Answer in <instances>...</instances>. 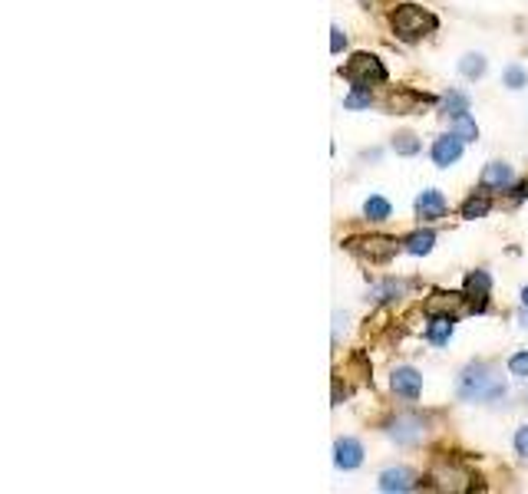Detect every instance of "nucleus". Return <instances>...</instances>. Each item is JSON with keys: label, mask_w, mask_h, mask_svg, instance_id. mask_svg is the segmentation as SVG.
<instances>
[{"label": "nucleus", "mask_w": 528, "mask_h": 494, "mask_svg": "<svg viewBox=\"0 0 528 494\" xmlns=\"http://www.w3.org/2000/svg\"><path fill=\"white\" fill-rule=\"evenodd\" d=\"M456 392L466 402H492L505 396V382H502V376H496V370H492L489 362H469L459 372Z\"/></svg>", "instance_id": "1"}, {"label": "nucleus", "mask_w": 528, "mask_h": 494, "mask_svg": "<svg viewBox=\"0 0 528 494\" xmlns=\"http://www.w3.org/2000/svg\"><path fill=\"white\" fill-rule=\"evenodd\" d=\"M344 77L354 83V89H370V86L386 83L390 73H386V67L374 57V53H354V57L347 59Z\"/></svg>", "instance_id": "2"}, {"label": "nucleus", "mask_w": 528, "mask_h": 494, "mask_svg": "<svg viewBox=\"0 0 528 494\" xmlns=\"http://www.w3.org/2000/svg\"><path fill=\"white\" fill-rule=\"evenodd\" d=\"M390 27H394L403 40H416V37H422L426 30H436V17L426 14L422 7H416V4H400V7L390 14Z\"/></svg>", "instance_id": "3"}, {"label": "nucleus", "mask_w": 528, "mask_h": 494, "mask_svg": "<svg viewBox=\"0 0 528 494\" xmlns=\"http://www.w3.org/2000/svg\"><path fill=\"white\" fill-rule=\"evenodd\" d=\"M390 438H394L396 445H420L422 435H426V425H422V418L416 416H396L394 422H390Z\"/></svg>", "instance_id": "4"}, {"label": "nucleus", "mask_w": 528, "mask_h": 494, "mask_svg": "<svg viewBox=\"0 0 528 494\" xmlns=\"http://www.w3.org/2000/svg\"><path fill=\"white\" fill-rule=\"evenodd\" d=\"M347 247L360 257H370L374 264H384V261H390L396 254V241L390 238H354L347 241Z\"/></svg>", "instance_id": "5"}, {"label": "nucleus", "mask_w": 528, "mask_h": 494, "mask_svg": "<svg viewBox=\"0 0 528 494\" xmlns=\"http://www.w3.org/2000/svg\"><path fill=\"white\" fill-rule=\"evenodd\" d=\"M334 465L340 471H354V468L364 465V445L357 438H337L334 445Z\"/></svg>", "instance_id": "6"}, {"label": "nucleus", "mask_w": 528, "mask_h": 494, "mask_svg": "<svg viewBox=\"0 0 528 494\" xmlns=\"http://www.w3.org/2000/svg\"><path fill=\"white\" fill-rule=\"evenodd\" d=\"M492 277L486 270H476V274L466 277V297H469V310L472 314H482L486 310V297H489Z\"/></svg>", "instance_id": "7"}, {"label": "nucleus", "mask_w": 528, "mask_h": 494, "mask_svg": "<svg viewBox=\"0 0 528 494\" xmlns=\"http://www.w3.org/2000/svg\"><path fill=\"white\" fill-rule=\"evenodd\" d=\"M459 159H462V139L456 133L440 135V139L432 142V162L440 165V169H449V165L459 162Z\"/></svg>", "instance_id": "8"}, {"label": "nucleus", "mask_w": 528, "mask_h": 494, "mask_svg": "<svg viewBox=\"0 0 528 494\" xmlns=\"http://www.w3.org/2000/svg\"><path fill=\"white\" fill-rule=\"evenodd\" d=\"M394 392L396 396H403V399H420V389H422V376L413 370V366H400L394 372Z\"/></svg>", "instance_id": "9"}, {"label": "nucleus", "mask_w": 528, "mask_h": 494, "mask_svg": "<svg viewBox=\"0 0 528 494\" xmlns=\"http://www.w3.org/2000/svg\"><path fill=\"white\" fill-rule=\"evenodd\" d=\"M416 488V475L410 468H386L384 475H380V491L386 494H403V491H413Z\"/></svg>", "instance_id": "10"}, {"label": "nucleus", "mask_w": 528, "mask_h": 494, "mask_svg": "<svg viewBox=\"0 0 528 494\" xmlns=\"http://www.w3.org/2000/svg\"><path fill=\"white\" fill-rule=\"evenodd\" d=\"M416 215H420V221L446 218V198H442V191H436V188L422 191L420 198H416Z\"/></svg>", "instance_id": "11"}, {"label": "nucleus", "mask_w": 528, "mask_h": 494, "mask_svg": "<svg viewBox=\"0 0 528 494\" xmlns=\"http://www.w3.org/2000/svg\"><path fill=\"white\" fill-rule=\"evenodd\" d=\"M466 300H469L466 294H452V290H432L426 310H430V314H449L452 316V310H459Z\"/></svg>", "instance_id": "12"}, {"label": "nucleus", "mask_w": 528, "mask_h": 494, "mask_svg": "<svg viewBox=\"0 0 528 494\" xmlns=\"http://www.w3.org/2000/svg\"><path fill=\"white\" fill-rule=\"evenodd\" d=\"M452 330H456V316H449V314H432L430 326H426V340L436 343V346H442V343H449Z\"/></svg>", "instance_id": "13"}, {"label": "nucleus", "mask_w": 528, "mask_h": 494, "mask_svg": "<svg viewBox=\"0 0 528 494\" xmlns=\"http://www.w3.org/2000/svg\"><path fill=\"white\" fill-rule=\"evenodd\" d=\"M512 181V169L505 162H489L482 171V188H505Z\"/></svg>", "instance_id": "14"}, {"label": "nucleus", "mask_w": 528, "mask_h": 494, "mask_svg": "<svg viewBox=\"0 0 528 494\" xmlns=\"http://www.w3.org/2000/svg\"><path fill=\"white\" fill-rule=\"evenodd\" d=\"M492 208V201L486 191H479V195H469V198L462 201V218H486Z\"/></svg>", "instance_id": "15"}, {"label": "nucleus", "mask_w": 528, "mask_h": 494, "mask_svg": "<svg viewBox=\"0 0 528 494\" xmlns=\"http://www.w3.org/2000/svg\"><path fill=\"white\" fill-rule=\"evenodd\" d=\"M432 244H436V234L432 231H416V234H410V238L403 241V247L410 251V254H430L432 251Z\"/></svg>", "instance_id": "16"}, {"label": "nucleus", "mask_w": 528, "mask_h": 494, "mask_svg": "<svg viewBox=\"0 0 528 494\" xmlns=\"http://www.w3.org/2000/svg\"><path fill=\"white\" fill-rule=\"evenodd\" d=\"M459 73L466 79H479L482 73H486V57H482V53H466V57L459 59Z\"/></svg>", "instance_id": "17"}, {"label": "nucleus", "mask_w": 528, "mask_h": 494, "mask_svg": "<svg viewBox=\"0 0 528 494\" xmlns=\"http://www.w3.org/2000/svg\"><path fill=\"white\" fill-rule=\"evenodd\" d=\"M403 290H406L403 280H384V284H376L374 290H370V300L384 304V300H394V297H400Z\"/></svg>", "instance_id": "18"}, {"label": "nucleus", "mask_w": 528, "mask_h": 494, "mask_svg": "<svg viewBox=\"0 0 528 494\" xmlns=\"http://www.w3.org/2000/svg\"><path fill=\"white\" fill-rule=\"evenodd\" d=\"M442 109H446L452 119L462 113H469V96L459 93V89H452V93H446V99H442Z\"/></svg>", "instance_id": "19"}, {"label": "nucleus", "mask_w": 528, "mask_h": 494, "mask_svg": "<svg viewBox=\"0 0 528 494\" xmlns=\"http://www.w3.org/2000/svg\"><path fill=\"white\" fill-rule=\"evenodd\" d=\"M390 211H394V208H390V201L380 198V195L366 198V205H364V215L370 221H386V218H390Z\"/></svg>", "instance_id": "20"}, {"label": "nucleus", "mask_w": 528, "mask_h": 494, "mask_svg": "<svg viewBox=\"0 0 528 494\" xmlns=\"http://www.w3.org/2000/svg\"><path fill=\"white\" fill-rule=\"evenodd\" d=\"M456 135H459L462 142H476V139H479V125L472 123L469 113L456 115Z\"/></svg>", "instance_id": "21"}, {"label": "nucleus", "mask_w": 528, "mask_h": 494, "mask_svg": "<svg viewBox=\"0 0 528 494\" xmlns=\"http://www.w3.org/2000/svg\"><path fill=\"white\" fill-rule=\"evenodd\" d=\"M394 152L396 155H416V152H420V142H416V135H410V133L396 135V139H394Z\"/></svg>", "instance_id": "22"}, {"label": "nucleus", "mask_w": 528, "mask_h": 494, "mask_svg": "<svg viewBox=\"0 0 528 494\" xmlns=\"http://www.w3.org/2000/svg\"><path fill=\"white\" fill-rule=\"evenodd\" d=\"M502 83L509 86V89H522V86H528V73L522 67H509L502 73Z\"/></svg>", "instance_id": "23"}, {"label": "nucleus", "mask_w": 528, "mask_h": 494, "mask_svg": "<svg viewBox=\"0 0 528 494\" xmlns=\"http://www.w3.org/2000/svg\"><path fill=\"white\" fill-rule=\"evenodd\" d=\"M509 372H512V376H519V380H528V350L512 356V360H509Z\"/></svg>", "instance_id": "24"}, {"label": "nucleus", "mask_w": 528, "mask_h": 494, "mask_svg": "<svg viewBox=\"0 0 528 494\" xmlns=\"http://www.w3.org/2000/svg\"><path fill=\"white\" fill-rule=\"evenodd\" d=\"M370 103H374V99H370V96H364V93H350V96L344 99L347 109H366Z\"/></svg>", "instance_id": "25"}, {"label": "nucleus", "mask_w": 528, "mask_h": 494, "mask_svg": "<svg viewBox=\"0 0 528 494\" xmlns=\"http://www.w3.org/2000/svg\"><path fill=\"white\" fill-rule=\"evenodd\" d=\"M515 452H519L522 458H528V425H522L519 432H515Z\"/></svg>", "instance_id": "26"}, {"label": "nucleus", "mask_w": 528, "mask_h": 494, "mask_svg": "<svg viewBox=\"0 0 528 494\" xmlns=\"http://www.w3.org/2000/svg\"><path fill=\"white\" fill-rule=\"evenodd\" d=\"M330 33H334V37H330V50H334V53H340V50H344V43H347L344 30L334 27V30H330Z\"/></svg>", "instance_id": "27"}, {"label": "nucleus", "mask_w": 528, "mask_h": 494, "mask_svg": "<svg viewBox=\"0 0 528 494\" xmlns=\"http://www.w3.org/2000/svg\"><path fill=\"white\" fill-rule=\"evenodd\" d=\"M522 324L528 326V306H525V310H522Z\"/></svg>", "instance_id": "28"}, {"label": "nucleus", "mask_w": 528, "mask_h": 494, "mask_svg": "<svg viewBox=\"0 0 528 494\" xmlns=\"http://www.w3.org/2000/svg\"><path fill=\"white\" fill-rule=\"evenodd\" d=\"M522 304L528 306V287H525V290H522Z\"/></svg>", "instance_id": "29"}, {"label": "nucleus", "mask_w": 528, "mask_h": 494, "mask_svg": "<svg viewBox=\"0 0 528 494\" xmlns=\"http://www.w3.org/2000/svg\"><path fill=\"white\" fill-rule=\"evenodd\" d=\"M522 195H528V185H525V188H522Z\"/></svg>", "instance_id": "30"}]
</instances>
